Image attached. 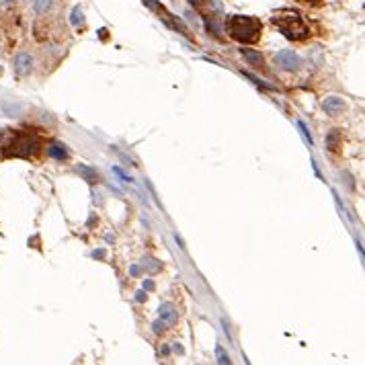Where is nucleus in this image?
<instances>
[{
    "mask_svg": "<svg viewBox=\"0 0 365 365\" xmlns=\"http://www.w3.org/2000/svg\"><path fill=\"white\" fill-rule=\"evenodd\" d=\"M271 23L279 29L283 37L291 39V41H304L306 37H310V25L298 11H291V8L277 11L271 17Z\"/></svg>",
    "mask_w": 365,
    "mask_h": 365,
    "instance_id": "obj_1",
    "label": "nucleus"
},
{
    "mask_svg": "<svg viewBox=\"0 0 365 365\" xmlns=\"http://www.w3.org/2000/svg\"><path fill=\"white\" fill-rule=\"evenodd\" d=\"M228 35L238 43H254L261 37V21L256 17H246V15H230L228 21Z\"/></svg>",
    "mask_w": 365,
    "mask_h": 365,
    "instance_id": "obj_2",
    "label": "nucleus"
},
{
    "mask_svg": "<svg viewBox=\"0 0 365 365\" xmlns=\"http://www.w3.org/2000/svg\"><path fill=\"white\" fill-rule=\"evenodd\" d=\"M37 148H39V142L35 140L33 135L15 134L13 140L2 148V154L4 156H21V158H29V156H33L37 152Z\"/></svg>",
    "mask_w": 365,
    "mask_h": 365,
    "instance_id": "obj_3",
    "label": "nucleus"
},
{
    "mask_svg": "<svg viewBox=\"0 0 365 365\" xmlns=\"http://www.w3.org/2000/svg\"><path fill=\"white\" fill-rule=\"evenodd\" d=\"M275 64H277L279 68H283V70H300L302 66V60L298 54H293L291 49H283V52H279L277 56H275Z\"/></svg>",
    "mask_w": 365,
    "mask_h": 365,
    "instance_id": "obj_4",
    "label": "nucleus"
},
{
    "mask_svg": "<svg viewBox=\"0 0 365 365\" xmlns=\"http://www.w3.org/2000/svg\"><path fill=\"white\" fill-rule=\"evenodd\" d=\"M33 68V58L29 54H19L15 58V72L17 76H27L29 72H31Z\"/></svg>",
    "mask_w": 365,
    "mask_h": 365,
    "instance_id": "obj_5",
    "label": "nucleus"
},
{
    "mask_svg": "<svg viewBox=\"0 0 365 365\" xmlns=\"http://www.w3.org/2000/svg\"><path fill=\"white\" fill-rule=\"evenodd\" d=\"M322 107H324V111H327V113L337 115V113H341L345 109V103L341 101V96H328V98H324Z\"/></svg>",
    "mask_w": 365,
    "mask_h": 365,
    "instance_id": "obj_6",
    "label": "nucleus"
},
{
    "mask_svg": "<svg viewBox=\"0 0 365 365\" xmlns=\"http://www.w3.org/2000/svg\"><path fill=\"white\" fill-rule=\"evenodd\" d=\"M158 312H160V320H164L169 327H173V324L176 322V318H179L176 316V308L173 304H162Z\"/></svg>",
    "mask_w": 365,
    "mask_h": 365,
    "instance_id": "obj_7",
    "label": "nucleus"
},
{
    "mask_svg": "<svg viewBox=\"0 0 365 365\" xmlns=\"http://www.w3.org/2000/svg\"><path fill=\"white\" fill-rule=\"evenodd\" d=\"M240 54L249 60V64H252V66H263L265 64V60H263V56L259 54V52H254V49H249V47H240Z\"/></svg>",
    "mask_w": 365,
    "mask_h": 365,
    "instance_id": "obj_8",
    "label": "nucleus"
},
{
    "mask_svg": "<svg viewBox=\"0 0 365 365\" xmlns=\"http://www.w3.org/2000/svg\"><path fill=\"white\" fill-rule=\"evenodd\" d=\"M339 146H341V130H330L327 135V148L330 152H339Z\"/></svg>",
    "mask_w": 365,
    "mask_h": 365,
    "instance_id": "obj_9",
    "label": "nucleus"
},
{
    "mask_svg": "<svg viewBox=\"0 0 365 365\" xmlns=\"http://www.w3.org/2000/svg\"><path fill=\"white\" fill-rule=\"evenodd\" d=\"M78 173H80L84 179L88 181V183H96L98 181V174H96V171L95 169H91V166H86V164H78V169H76Z\"/></svg>",
    "mask_w": 365,
    "mask_h": 365,
    "instance_id": "obj_10",
    "label": "nucleus"
},
{
    "mask_svg": "<svg viewBox=\"0 0 365 365\" xmlns=\"http://www.w3.org/2000/svg\"><path fill=\"white\" fill-rule=\"evenodd\" d=\"M47 152H49V156H52V158H56V160H66V158H68V152L64 150L60 144H52V146L47 148Z\"/></svg>",
    "mask_w": 365,
    "mask_h": 365,
    "instance_id": "obj_11",
    "label": "nucleus"
},
{
    "mask_svg": "<svg viewBox=\"0 0 365 365\" xmlns=\"http://www.w3.org/2000/svg\"><path fill=\"white\" fill-rule=\"evenodd\" d=\"M52 4H54V0H35V2H33V8H35L37 15H45L49 8H52Z\"/></svg>",
    "mask_w": 365,
    "mask_h": 365,
    "instance_id": "obj_12",
    "label": "nucleus"
},
{
    "mask_svg": "<svg viewBox=\"0 0 365 365\" xmlns=\"http://www.w3.org/2000/svg\"><path fill=\"white\" fill-rule=\"evenodd\" d=\"M205 25H207V29L213 33V35H220V31H222V27L215 23V19L210 15V17H205Z\"/></svg>",
    "mask_w": 365,
    "mask_h": 365,
    "instance_id": "obj_13",
    "label": "nucleus"
},
{
    "mask_svg": "<svg viewBox=\"0 0 365 365\" xmlns=\"http://www.w3.org/2000/svg\"><path fill=\"white\" fill-rule=\"evenodd\" d=\"M215 355H218V363H230V357H228V353H224V349L220 347H215Z\"/></svg>",
    "mask_w": 365,
    "mask_h": 365,
    "instance_id": "obj_14",
    "label": "nucleus"
},
{
    "mask_svg": "<svg viewBox=\"0 0 365 365\" xmlns=\"http://www.w3.org/2000/svg\"><path fill=\"white\" fill-rule=\"evenodd\" d=\"M298 127H300V130H302V134H304V137H306V142H308L310 146H314V140H312V135H310V132H308V130H306V123H304V121H300V123H298Z\"/></svg>",
    "mask_w": 365,
    "mask_h": 365,
    "instance_id": "obj_15",
    "label": "nucleus"
},
{
    "mask_svg": "<svg viewBox=\"0 0 365 365\" xmlns=\"http://www.w3.org/2000/svg\"><path fill=\"white\" fill-rule=\"evenodd\" d=\"M80 15H82V11L76 6L74 11H72V23H74V25H78V21H82V17H80Z\"/></svg>",
    "mask_w": 365,
    "mask_h": 365,
    "instance_id": "obj_16",
    "label": "nucleus"
},
{
    "mask_svg": "<svg viewBox=\"0 0 365 365\" xmlns=\"http://www.w3.org/2000/svg\"><path fill=\"white\" fill-rule=\"evenodd\" d=\"M164 327H166V322L164 320H158V322H154V332H164Z\"/></svg>",
    "mask_w": 365,
    "mask_h": 365,
    "instance_id": "obj_17",
    "label": "nucleus"
},
{
    "mask_svg": "<svg viewBox=\"0 0 365 365\" xmlns=\"http://www.w3.org/2000/svg\"><path fill=\"white\" fill-rule=\"evenodd\" d=\"M298 2H304V4H310V6H316V4H320L322 0H298Z\"/></svg>",
    "mask_w": 365,
    "mask_h": 365,
    "instance_id": "obj_18",
    "label": "nucleus"
},
{
    "mask_svg": "<svg viewBox=\"0 0 365 365\" xmlns=\"http://www.w3.org/2000/svg\"><path fill=\"white\" fill-rule=\"evenodd\" d=\"M203 2H205V0H191V4H193V6H201Z\"/></svg>",
    "mask_w": 365,
    "mask_h": 365,
    "instance_id": "obj_19",
    "label": "nucleus"
},
{
    "mask_svg": "<svg viewBox=\"0 0 365 365\" xmlns=\"http://www.w3.org/2000/svg\"><path fill=\"white\" fill-rule=\"evenodd\" d=\"M144 288H146V289H154V283H152V281H146Z\"/></svg>",
    "mask_w": 365,
    "mask_h": 365,
    "instance_id": "obj_20",
    "label": "nucleus"
},
{
    "mask_svg": "<svg viewBox=\"0 0 365 365\" xmlns=\"http://www.w3.org/2000/svg\"><path fill=\"white\" fill-rule=\"evenodd\" d=\"M95 256H96V259H103V256H105V250H96Z\"/></svg>",
    "mask_w": 365,
    "mask_h": 365,
    "instance_id": "obj_21",
    "label": "nucleus"
}]
</instances>
